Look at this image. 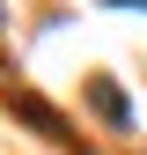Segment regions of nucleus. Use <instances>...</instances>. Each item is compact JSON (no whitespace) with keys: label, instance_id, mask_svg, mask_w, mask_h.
Here are the masks:
<instances>
[{"label":"nucleus","instance_id":"1","mask_svg":"<svg viewBox=\"0 0 147 155\" xmlns=\"http://www.w3.org/2000/svg\"><path fill=\"white\" fill-rule=\"evenodd\" d=\"M88 104L110 111V118H125V104H118V89H110V81H88Z\"/></svg>","mask_w":147,"mask_h":155}]
</instances>
